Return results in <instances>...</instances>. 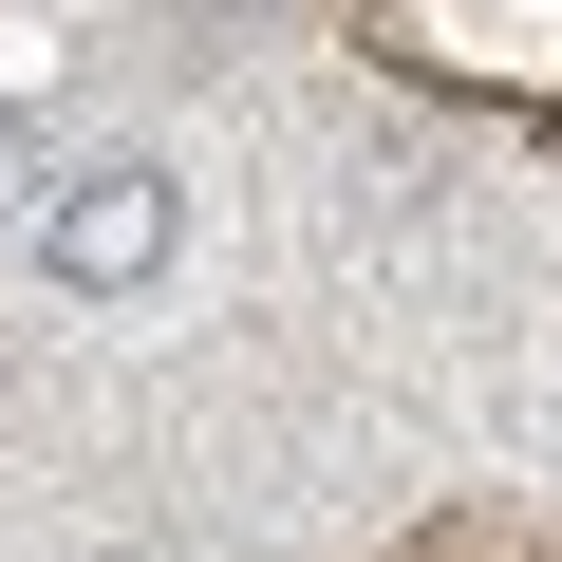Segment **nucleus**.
<instances>
[{
  "label": "nucleus",
  "instance_id": "1",
  "mask_svg": "<svg viewBox=\"0 0 562 562\" xmlns=\"http://www.w3.org/2000/svg\"><path fill=\"white\" fill-rule=\"evenodd\" d=\"M20 262L38 301H150V281L188 262V169L169 150H76L20 188Z\"/></svg>",
  "mask_w": 562,
  "mask_h": 562
},
{
  "label": "nucleus",
  "instance_id": "2",
  "mask_svg": "<svg viewBox=\"0 0 562 562\" xmlns=\"http://www.w3.org/2000/svg\"><path fill=\"white\" fill-rule=\"evenodd\" d=\"M38 169H57V150H38V113H20V94H0V206H20Z\"/></svg>",
  "mask_w": 562,
  "mask_h": 562
}]
</instances>
